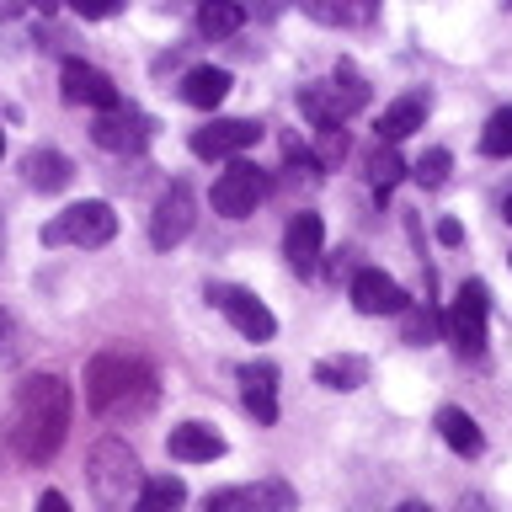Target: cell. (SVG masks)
<instances>
[{
  "label": "cell",
  "instance_id": "obj_19",
  "mask_svg": "<svg viewBox=\"0 0 512 512\" xmlns=\"http://www.w3.org/2000/svg\"><path fill=\"white\" fill-rule=\"evenodd\" d=\"M438 432H443V443L454 448L459 459H475L480 448H486V438H480V427H475V416L459 411V406H443V411H438Z\"/></svg>",
  "mask_w": 512,
  "mask_h": 512
},
{
  "label": "cell",
  "instance_id": "obj_2",
  "mask_svg": "<svg viewBox=\"0 0 512 512\" xmlns=\"http://www.w3.org/2000/svg\"><path fill=\"white\" fill-rule=\"evenodd\" d=\"M155 395V374L128 352H96L86 363V400L102 416H123V411H144Z\"/></svg>",
  "mask_w": 512,
  "mask_h": 512
},
{
  "label": "cell",
  "instance_id": "obj_22",
  "mask_svg": "<svg viewBox=\"0 0 512 512\" xmlns=\"http://www.w3.org/2000/svg\"><path fill=\"white\" fill-rule=\"evenodd\" d=\"M182 502H187V486H182L176 475H144L134 512H176Z\"/></svg>",
  "mask_w": 512,
  "mask_h": 512
},
{
  "label": "cell",
  "instance_id": "obj_5",
  "mask_svg": "<svg viewBox=\"0 0 512 512\" xmlns=\"http://www.w3.org/2000/svg\"><path fill=\"white\" fill-rule=\"evenodd\" d=\"M486 315H491L486 283H464L454 310H448V336H454V347L464 358H480V352H486Z\"/></svg>",
  "mask_w": 512,
  "mask_h": 512
},
{
  "label": "cell",
  "instance_id": "obj_27",
  "mask_svg": "<svg viewBox=\"0 0 512 512\" xmlns=\"http://www.w3.org/2000/svg\"><path fill=\"white\" fill-rule=\"evenodd\" d=\"M368 176H374V187H379V198L390 192L400 176H406V160L395 155V144H379L374 155H368Z\"/></svg>",
  "mask_w": 512,
  "mask_h": 512
},
{
  "label": "cell",
  "instance_id": "obj_39",
  "mask_svg": "<svg viewBox=\"0 0 512 512\" xmlns=\"http://www.w3.org/2000/svg\"><path fill=\"white\" fill-rule=\"evenodd\" d=\"M0 155H6V128H0Z\"/></svg>",
  "mask_w": 512,
  "mask_h": 512
},
{
  "label": "cell",
  "instance_id": "obj_11",
  "mask_svg": "<svg viewBox=\"0 0 512 512\" xmlns=\"http://www.w3.org/2000/svg\"><path fill=\"white\" fill-rule=\"evenodd\" d=\"M59 86H64V102L70 107H96V112H112V107H123V96H118V86L102 75V70H91V64H80V59H70L59 70Z\"/></svg>",
  "mask_w": 512,
  "mask_h": 512
},
{
  "label": "cell",
  "instance_id": "obj_4",
  "mask_svg": "<svg viewBox=\"0 0 512 512\" xmlns=\"http://www.w3.org/2000/svg\"><path fill=\"white\" fill-rule=\"evenodd\" d=\"M118 235V214L107 203H70L64 214L43 224V246H107Z\"/></svg>",
  "mask_w": 512,
  "mask_h": 512
},
{
  "label": "cell",
  "instance_id": "obj_40",
  "mask_svg": "<svg viewBox=\"0 0 512 512\" xmlns=\"http://www.w3.org/2000/svg\"><path fill=\"white\" fill-rule=\"evenodd\" d=\"M32 6H54V0H32Z\"/></svg>",
  "mask_w": 512,
  "mask_h": 512
},
{
  "label": "cell",
  "instance_id": "obj_41",
  "mask_svg": "<svg viewBox=\"0 0 512 512\" xmlns=\"http://www.w3.org/2000/svg\"><path fill=\"white\" fill-rule=\"evenodd\" d=\"M507 6H512V0H507Z\"/></svg>",
  "mask_w": 512,
  "mask_h": 512
},
{
  "label": "cell",
  "instance_id": "obj_20",
  "mask_svg": "<svg viewBox=\"0 0 512 512\" xmlns=\"http://www.w3.org/2000/svg\"><path fill=\"white\" fill-rule=\"evenodd\" d=\"M22 171H27V187H38V192H64L70 176H75V166L59 150H32L22 160Z\"/></svg>",
  "mask_w": 512,
  "mask_h": 512
},
{
  "label": "cell",
  "instance_id": "obj_8",
  "mask_svg": "<svg viewBox=\"0 0 512 512\" xmlns=\"http://www.w3.org/2000/svg\"><path fill=\"white\" fill-rule=\"evenodd\" d=\"M203 512H294V491L283 480H262V486H224L203 496Z\"/></svg>",
  "mask_w": 512,
  "mask_h": 512
},
{
  "label": "cell",
  "instance_id": "obj_32",
  "mask_svg": "<svg viewBox=\"0 0 512 512\" xmlns=\"http://www.w3.org/2000/svg\"><path fill=\"white\" fill-rule=\"evenodd\" d=\"M118 6H123V0H70V11L86 16V22H102V16H112Z\"/></svg>",
  "mask_w": 512,
  "mask_h": 512
},
{
  "label": "cell",
  "instance_id": "obj_29",
  "mask_svg": "<svg viewBox=\"0 0 512 512\" xmlns=\"http://www.w3.org/2000/svg\"><path fill=\"white\" fill-rule=\"evenodd\" d=\"M448 166H454V155H448V150H427L422 160H416V182H422V187H443L448 182Z\"/></svg>",
  "mask_w": 512,
  "mask_h": 512
},
{
  "label": "cell",
  "instance_id": "obj_36",
  "mask_svg": "<svg viewBox=\"0 0 512 512\" xmlns=\"http://www.w3.org/2000/svg\"><path fill=\"white\" fill-rule=\"evenodd\" d=\"M6 336H11V315L0 310V347H6Z\"/></svg>",
  "mask_w": 512,
  "mask_h": 512
},
{
  "label": "cell",
  "instance_id": "obj_7",
  "mask_svg": "<svg viewBox=\"0 0 512 512\" xmlns=\"http://www.w3.org/2000/svg\"><path fill=\"white\" fill-rule=\"evenodd\" d=\"M192 219H198V203H192V187H187V182H171L166 192H160L155 214H150V240H155V251H171V246H182V240L192 235Z\"/></svg>",
  "mask_w": 512,
  "mask_h": 512
},
{
  "label": "cell",
  "instance_id": "obj_23",
  "mask_svg": "<svg viewBox=\"0 0 512 512\" xmlns=\"http://www.w3.org/2000/svg\"><path fill=\"white\" fill-rule=\"evenodd\" d=\"M315 379L326 384V390H358V384L368 379V363L358 358V352H336V358L315 363Z\"/></svg>",
  "mask_w": 512,
  "mask_h": 512
},
{
  "label": "cell",
  "instance_id": "obj_37",
  "mask_svg": "<svg viewBox=\"0 0 512 512\" xmlns=\"http://www.w3.org/2000/svg\"><path fill=\"white\" fill-rule=\"evenodd\" d=\"M395 512H432V507H427V502H400Z\"/></svg>",
  "mask_w": 512,
  "mask_h": 512
},
{
  "label": "cell",
  "instance_id": "obj_14",
  "mask_svg": "<svg viewBox=\"0 0 512 512\" xmlns=\"http://www.w3.org/2000/svg\"><path fill=\"white\" fill-rule=\"evenodd\" d=\"M320 240H326V230H320V214H310V208H299L294 219H288L283 230V256L294 272H315L320 262Z\"/></svg>",
  "mask_w": 512,
  "mask_h": 512
},
{
  "label": "cell",
  "instance_id": "obj_31",
  "mask_svg": "<svg viewBox=\"0 0 512 512\" xmlns=\"http://www.w3.org/2000/svg\"><path fill=\"white\" fill-rule=\"evenodd\" d=\"M235 6L246 11V16H256V22H278V16L294 6V0H235Z\"/></svg>",
  "mask_w": 512,
  "mask_h": 512
},
{
  "label": "cell",
  "instance_id": "obj_16",
  "mask_svg": "<svg viewBox=\"0 0 512 512\" xmlns=\"http://www.w3.org/2000/svg\"><path fill=\"white\" fill-rule=\"evenodd\" d=\"M166 448H171V459H182V464H208V459L224 454V438L203 422H182V427H171Z\"/></svg>",
  "mask_w": 512,
  "mask_h": 512
},
{
  "label": "cell",
  "instance_id": "obj_34",
  "mask_svg": "<svg viewBox=\"0 0 512 512\" xmlns=\"http://www.w3.org/2000/svg\"><path fill=\"white\" fill-rule=\"evenodd\" d=\"M38 512H70V502H64L59 491H43V496H38Z\"/></svg>",
  "mask_w": 512,
  "mask_h": 512
},
{
  "label": "cell",
  "instance_id": "obj_24",
  "mask_svg": "<svg viewBox=\"0 0 512 512\" xmlns=\"http://www.w3.org/2000/svg\"><path fill=\"white\" fill-rule=\"evenodd\" d=\"M240 22H246V11H240L235 0H203V11H198L203 38H235Z\"/></svg>",
  "mask_w": 512,
  "mask_h": 512
},
{
  "label": "cell",
  "instance_id": "obj_30",
  "mask_svg": "<svg viewBox=\"0 0 512 512\" xmlns=\"http://www.w3.org/2000/svg\"><path fill=\"white\" fill-rule=\"evenodd\" d=\"M400 315H406V342H411V347H427V336H432V310H411V304H406Z\"/></svg>",
  "mask_w": 512,
  "mask_h": 512
},
{
  "label": "cell",
  "instance_id": "obj_18",
  "mask_svg": "<svg viewBox=\"0 0 512 512\" xmlns=\"http://www.w3.org/2000/svg\"><path fill=\"white\" fill-rule=\"evenodd\" d=\"M224 96H230V70H214V64H198V70H187V80H182V102H187V107L214 112Z\"/></svg>",
  "mask_w": 512,
  "mask_h": 512
},
{
  "label": "cell",
  "instance_id": "obj_38",
  "mask_svg": "<svg viewBox=\"0 0 512 512\" xmlns=\"http://www.w3.org/2000/svg\"><path fill=\"white\" fill-rule=\"evenodd\" d=\"M502 214H507V224H512V198H507V203H502Z\"/></svg>",
  "mask_w": 512,
  "mask_h": 512
},
{
  "label": "cell",
  "instance_id": "obj_28",
  "mask_svg": "<svg viewBox=\"0 0 512 512\" xmlns=\"http://www.w3.org/2000/svg\"><path fill=\"white\" fill-rule=\"evenodd\" d=\"M331 96H336V107H342V118H347V112H358L368 102V86H363V75L352 70V64H342L336 80H331Z\"/></svg>",
  "mask_w": 512,
  "mask_h": 512
},
{
  "label": "cell",
  "instance_id": "obj_17",
  "mask_svg": "<svg viewBox=\"0 0 512 512\" xmlns=\"http://www.w3.org/2000/svg\"><path fill=\"white\" fill-rule=\"evenodd\" d=\"M427 91H406L400 102L384 107V118H379V144H400L406 134H416V128L427 123Z\"/></svg>",
  "mask_w": 512,
  "mask_h": 512
},
{
  "label": "cell",
  "instance_id": "obj_9",
  "mask_svg": "<svg viewBox=\"0 0 512 512\" xmlns=\"http://www.w3.org/2000/svg\"><path fill=\"white\" fill-rule=\"evenodd\" d=\"M267 192V176L251 166V160H230V171H219L214 182V208L224 219H246Z\"/></svg>",
  "mask_w": 512,
  "mask_h": 512
},
{
  "label": "cell",
  "instance_id": "obj_26",
  "mask_svg": "<svg viewBox=\"0 0 512 512\" xmlns=\"http://www.w3.org/2000/svg\"><path fill=\"white\" fill-rule=\"evenodd\" d=\"M480 155H491V160H507L512 155V107L491 112V123L480 128Z\"/></svg>",
  "mask_w": 512,
  "mask_h": 512
},
{
  "label": "cell",
  "instance_id": "obj_21",
  "mask_svg": "<svg viewBox=\"0 0 512 512\" xmlns=\"http://www.w3.org/2000/svg\"><path fill=\"white\" fill-rule=\"evenodd\" d=\"M304 16H315L320 27H358L379 11V0H299Z\"/></svg>",
  "mask_w": 512,
  "mask_h": 512
},
{
  "label": "cell",
  "instance_id": "obj_33",
  "mask_svg": "<svg viewBox=\"0 0 512 512\" xmlns=\"http://www.w3.org/2000/svg\"><path fill=\"white\" fill-rule=\"evenodd\" d=\"M438 240H443V246H459V240H464L459 219H443V224H438Z\"/></svg>",
  "mask_w": 512,
  "mask_h": 512
},
{
  "label": "cell",
  "instance_id": "obj_6",
  "mask_svg": "<svg viewBox=\"0 0 512 512\" xmlns=\"http://www.w3.org/2000/svg\"><path fill=\"white\" fill-rule=\"evenodd\" d=\"M208 304H214L219 315H230V326L240 336H251V342H267L272 331H278V320H272V310L262 299L251 294V288H235V283H214L208 288Z\"/></svg>",
  "mask_w": 512,
  "mask_h": 512
},
{
  "label": "cell",
  "instance_id": "obj_10",
  "mask_svg": "<svg viewBox=\"0 0 512 512\" xmlns=\"http://www.w3.org/2000/svg\"><path fill=\"white\" fill-rule=\"evenodd\" d=\"M256 139H262V123H251V118H214L208 128H192V155L235 160L240 150H251Z\"/></svg>",
  "mask_w": 512,
  "mask_h": 512
},
{
  "label": "cell",
  "instance_id": "obj_3",
  "mask_svg": "<svg viewBox=\"0 0 512 512\" xmlns=\"http://www.w3.org/2000/svg\"><path fill=\"white\" fill-rule=\"evenodd\" d=\"M86 480H91V491H96V502H102V507H128V502H139L144 470H139L134 448H128L123 438H102L91 448Z\"/></svg>",
  "mask_w": 512,
  "mask_h": 512
},
{
  "label": "cell",
  "instance_id": "obj_25",
  "mask_svg": "<svg viewBox=\"0 0 512 512\" xmlns=\"http://www.w3.org/2000/svg\"><path fill=\"white\" fill-rule=\"evenodd\" d=\"M299 112H304L315 128H342V107H336L331 86H304V91H299Z\"/></svg>",
  "mask_w": 512,
  "mask_h": 512
},
{
  "label": "cell",
  "instance_id": "obj_15",
  "mask_svg": "<svg viewBox=\"0 0 512 512\" xmlns=\"http://www.w3.org/2000/svg\"><path fill=\"white\" fill-rule=\"evenodd\" d=\"M240 395H246V411L262 427L278 422V368L272 363H246L240 368Z\"/></svg>",
  "mask_w": 512,
  "mask_h": 512
},
{
  "label": "cell",
  "instance_id": "obj_13",
  "mask_svg": "<svg viewBox=\"0 0 512 512\" xmlns=\"http://www.w3.org/2000/svg\"><path fill=\"white\" fill-rule=\"evenodd\" d=\"M352 304L363 315H400L406 310V288L395 278H384L379 267H363V272H352Z\"/></svg>",
  "mask_w": 512,
  "mask_h": 512
},
{
  "label": "cell",
  "instance_id": "obj_1",
  "mask_svg": "<svg viewBox=\"0 0 512 512\" xmlns=\"http://www.w3.org/2000/svg\"><path fill=\"white\" fill-rule=\"evenodd\" d=\"M64 432H70V384L59 374H38L16 390L11 422H6V443L16 448V459L43 464L59 454Z\"/></svg>",
  "mask_w": 512,
  "mask_h": 512
},
{
  "label": "cell",
  "instance_id": "obj_12",
  "mask_svg": "<svg viewBox=\"0 0 512 512\" xmlns=\"http://www.w3.org/2000/svg\"><path fill=\"white\" fill-rule=\"evenodd\" d=\"M91 139L102 144V150H112V155H134V150H144V139H150V118L134 112V107H112V112L96 118Z\"/></svg>",
  "mask_w": 512,
  "mask_h": 512
},
{
  "label": "cell",
  "instance_id": "obj_35",
  "mask_svg": "<svg viewBox=\"0 0 512 512\" xmlns=\"http://www.w3.org/2000/svg\"><path fill=\"white\" fill-rule=\"evenodd\" d=\"M459 512H491V507H486V496H464Z\"/></svg>",
  "mask_w": 512,
  "mask_h": 512
}]
</instances>
